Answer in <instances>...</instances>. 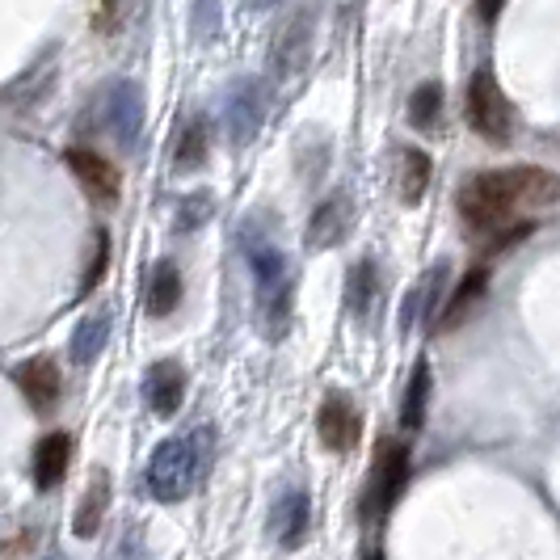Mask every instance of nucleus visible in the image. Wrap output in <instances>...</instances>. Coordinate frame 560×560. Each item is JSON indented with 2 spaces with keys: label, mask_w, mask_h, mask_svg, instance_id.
Instances as JSON below:
<instances>
[{
  "label": "nucleus",
  "mask_w": 560,
  "mask_h": 560,
  "mask_svg": "<svg viewBox=\"0 0 560 560\" xmlns=\"http://www.w3.org/2000/svg\"><path fill=\"white\" fill-rule=\"evenodd\" d=\"M557 198V177L539 165H510V168H485L477 177L464 182L459 190V215L464 224L480 236L510 232V220L518 207H548Z\"/></svg>",
  "instance_id": "nucleus-1"
},
{
  "label": "nucleus",
  "mask_w": 560,
  "mask_h": 560,
  "mask_svg": "<svg viewBox=\"0 0 560 560\" xmlns=\"http://www.w3.org/2000/svg\"><path fill=\"white\" fill-rule=\"evenodd\" d=\"M464 114H468V127L477 131L480 140L510 143V136H514V106H510L505 89L498 84V72H493V68H477V72H472Z\"/></svg>",
  "instance_id": "nucleus-4"
},
{
  "label": "nucleus",
  "mask_w": 560,
  "mask_h": 560,
  "mask_svg": "<svg viewBox=\"0 0 560 560\" xmlns=\"http://www.w3.org/2000/svg\"><path fill=\"white\" fill-rule=\"evenodd\" d=\"M215 447H220L215 425H190V430L165 439L161 447L152 451L148 472H143L148 493L156 502H182V498H190L198 485L207 480V472H211Z\"/></svg>",
  "instance_id": "nucleus-3"
},
{
  "label": "nucleus",
  "mask_w": 560,
  "mask_h": 560,
  "mask_svg": "<svg viewBox=\"0 0 560 560\" xmlns=\"http://www.w3.org/2000/svg\"><path fill=\"white\" fill-rule=\"evenodd\" d=\"M13 380L18 388L26 393V400L34 405V413H51L63 396V375H59V363L38 354V359H26V363L13 366Z\"/></svg>",
  "instance_id": "nucleus-11"
},
{
  "label": "nucleus",
  "mask_w": 560,
  "mask_h": 560,
  "mask_svg": "<svg viewBox=\"0 0 560 560\" xmlns=\"http://www.w3.org/2000/svg\"><path fill=\"white\" fill-rule=\"evenodd\" d=\"M366 560H384V552H366Z\"/></svg>",
  "instance_id": "nucleus-27"
},
{
  "label": "nucleus",
  "mask_w": 560,
  "mask_h": 560,
  "mask_svg": "<svg viewBox=\"0 0 560 560\" xmlns=\"http://www.w3.org/2000/svg\"><path fill=\"white\" fill-rule=\"evenodd\" d=\"M430 393H434V375H430V363L421 359L409 375V388H405V409H400V421L409 434H418L425 425V413H430Z\"/></svg>",
  "instance_id": "nucleus-21"
},
{
  "label": "nucleus",
  "mask_w": 560,
  "mask_h": 560,
  "mask_svg": "<svg viewBox=\"0 0 560 560\" xmlns=\"http://www.w3.org/2000/svg\"><path fill=\"white\" fill-rule=\"evenodd\" d=\"M266 84L257 81V77H245V81L232 84V93H228L224 102V127L232 143L236 148H245L253 143V136L261 131V122H266Z\"/></svg>",
  "instance_id": "nucleus-8"
},
{
  "label": "nucleus",
  "mask_w": 560,
  "mask_h": 560,
  "mask_svg": "<svg viewBox=\"0 0 560 560\" xmlns=\"http://www.w3.org/2000/svg\"><path fill=\"white\" fill-rule=\"evenodd\" d=\"M430 156L421 148H400V198L413 207L430 190Z\"/></svg>",
  "instance_id": "nucleus-22"
},
{
  "label": "nucleus",
  "mask_w": 560,
  "mask_h": 560,
  "mask_svg": "<svg viewBox=\"0 0 560 560\" xmlns=\"http://www.w3.org/2000/svg\"><path fill=\"white\" fill-rule=\"evenodd\" d=\"M485 291H489V266L480 261V266H472V270L464 275V282L455 287V295H451L447 304H443V316H439V329H455L459 320H468V316L477 312L480 300H485Z\"/></svg>",
  "instance_id": "nucleus-16"
},
{
  "label": "nucleus",
  "mask_w": 560,
  "mask_h": 560,
  "mask_svg": "<svg viewBox=\"0 0 560 560\" xmlns=\"http://www.w3.org/2000/svg\"><path fill=\"white\" fill-rule=\"evenodd\" d=\"M68 459H72V434H63V430H51V434H43L38 439V447H34V485L43 489V493H51L59 489V480L68 472Z\"/></svg>",
  "instance_id": "nucleus-15"
},
{
  "label": "nucleus",
  "mask_w": 560,
  "mask_h": 560,
  "mask_svg": "<svg viewBox=\"0 0 560 560\" xmlns=\"http://www.w3.org/2000/svg\"><path fill=\"white\" fill-rule=\"evenodd\" d=\"M143 400L156 418H173L186 400V366L177 359H165V363H152L148 375H143Z\"/></svg>",
  "instance_id": "nucleus-14"
},
{
  "label": "nucleus",
  "mask_w": 560,
  "mask_h": 560,
  "mask_svg": "<svg viewBox=\"0 0 560 560\" xmlns=\"http://www.w3.org/2000/svg\"><path fill=\"white\" fill-rule=\"evenodd\" d=\"M405 485H409V447L396 439H384L375 468H371V485H366V518H384L400 502Z\"/></svg>",
  "instance_id": "nucleus-6"
},
{
  "label": "nucleus",
  "mask_w": 560,
  "mask_h": 560,
  "mask_svg": "<svg viewBox=\"0 0 560 560\" xmlns=\"http://www.w3.org/2000/svg\"><path fill=\"white\" fill-rule=\"evenodd\" d=\"M63 165L72 168V177L81 182V190L93 198V202H102V207L118 202L122 177H118V168H114L97 148H84V143L68 148V152H63Z\"/></svg>",
  "instance_id": "nucleus-9"
},
{
  "label": "nucleus",
  "mask_w": 560,
  "mask_h": 560,
  "mask_svg": "<svg viewBox=\"0 0 560 560\" xmlns=\"http://www.w3.org/2000/svg\"><path fill=\"white\" fill-rule=\"evenodd\" d=\"M241 249H245V261L253 270L261 329L270 334V341H282L291 329V316H295V270H291L282 245L275 241V232H266L257 220L241 228Z\"/></svg>",
  "instance_id": "nucleus-2"
},
{
  "label": "nucleus",
  "mask_w": 560,
  "mask_h": 560,
  "mask_svg": "<svg viewBox=\"0 0 560 560\" xmlns=\"http://www.w3.org/2000/svg\"><path fill=\"white\" fill-rule=\"evenodd\" d=\"M312 523V502L304 485H287L279 498H275V510H270V532L282 548H300L304 535H308Z\"/></svg>",
  "instance_id": "nucleus-12"
},
{
  "label": "nucleus",
  "mask_w": 560,
  "mask_h": 560,
  "mask_svg": "<svg viewBox=\"0 0 560 560\" xmlns=\"http://www.w3.org/2000/svg\"><path fill=\"white\" fill-rule=\"evenodd\" d=\"M93 127L118 143H136L143 131V93L136 81H110L93 102Z\"/></svg>",
  "instance_id": "nucleus-5"
},
{
  "label": "nucleus",
  "mask_w": 560,
  "mask_h": 560,
  "mask_svg": "<svg viewBox=\"0 0 560 560\" xmlns=\"http://www.w3.org/2000/svg\"><path fill=\"white\" fill-rule=\"evenodd\" d=\"M375 300H380V270H375L371 257H359L350 266V275H346V304L363 320V316L375 312Z\"/></svg>",
  "instance_id": "nucleus-19"
},
{
  "label": "nucleus",
  "mask_w": 560,
  "mask_h": 560,
  "mask_svg": "<svg viewBox=\"0 0 560 560\" xmlns=\"http://www.w3.org/2000/svg\"><path fill=\"white\" fill-rule=\"evenodd\" d=\"M312 22H316V13L312 9H295L287 22L279 26V38H275V72L279 77H295V72H304V63L312 56Z\"/></svg>",
  "instance_id": "nucleus-10"
},
{
  "label": "nucleus",
  "mask_w": 560,
  "mask_h": 560,
  "mask_svg": "<svg viewBox=\"0 0 560 560\" xmlns=\"http://www.w3.org/2000/svg\"><path fill=\"white\" fill-rule=\"evenodd\" d=\"M182 270L177 261H156L152 279H148V316H173L182 304Z\"/></svg>",
  "instance_id": "nucleus-18"
},
{
  "label": "nucleus",
  "mask_w": 560,
  "mask_h": 560,
  "mask_svg": "<svg viewBox=\"0 0 560 560\" xmlns=\"http://www.w3.org/2000/svg\"><path fill=\"white\" fill-rule=\"evenodd\" d=\"M211 195H190V198H182V215H177V232H190V228L198 224H207L211 220Z\"/></svg>",
  "instance_id": "nucleus-26"
},
{
  "label": "nucleus",
  "mask_w": 560,
  "mask_h": 560,
  "mask_svg": "<svg viewBox=\"0 0 560 560\" xmlns=\"http://www.w3.org/2000/svg\"><path fill=\"white\" fill-rule=\"evenodd\" d=\"M97 241H93V257H89V270H84V282H81V300L102 282L106 275V261H110V241H106V232H93Z\"/></svg>",
  "instance_id": "nucleus-25"
},
{
  "label": "nucleus",
  "mask_w": 560,
  "mask_h": 560,
  "mask_svg": "<svg viewBox=\"0 0 560 560\" xmlns=\"http://www.w3.org/2000/svg\"><path fill=\"white\" fill-rule=\"evenodd\" d=\"M106 337H110V312L106 308L89 312L81 325H77V334H72V363L77 366L93 363L106 350Z\"/></svg>",
  "instance_id": "nucleus-20"
},
{
  "label": "nucleus",
  "mask_w": 560,
  "mask_h": 560,
  "mask_svg": "<svg viewBox=\"0 0 560 560\" xmlns=\"http://www.w3.org/2000/svg\"><path fill=\"white\" fill-rule=\"evenodd\" d=\"M316 434L325 451H354L363 439V413L350 393H325L316 409Z\"/></svg>",
  "instance_id": "nucleus-7"
},
{
  "label": "nucleus",
  "mask_w": 560,
  "mask_h": 560,
  "mask_svg": "<svg viewBox=\"0 0 560 560\" xmlns=\"http://www.w3.org/2000/svg\"><path fill=\"white\" fill-rule=\"evenodd\" d=\"M350 224H354V202L346 190H334L329 198L316 202L308 220V245L312 249H329V245H341L350 236Z\"/></svg>",
  "instance_id": "nucleus-13"
},
{
  "label": "nucleus",
  "mask_w": 560,
  "mask_h": 560,
  "mask_svg": "<svg viewBox=\"0 0 560 560\" xmlns=\"http://www.w3.org/2000/svg\"><path fill=\"white\" fill-rule=\"evenodd\" d=\"M443 118V84L439 81H421L409 97V122L418 131H434Z\"/></svg>",
  "instance_id": "nucleus-23"
},
{
  "label": "nucleus",
  "mask_w": 560,
  "mask_h": 560,
  "mask_svg": "<svg viewBox=\"0 0 560 560\" xmlns=\"http://www.w3.org/2000/svg\"><path fill=\"white\" fill-rule=\"evenodd\" d=\"M173 161H177V168H198L207 161V118H190L182 127V140H177Z\"/></svg>",
  "instance_id": "nucleus-24"
},
{
  "label": "nucleus",
  "mask_w": 560,
  "mask_h": 560,
  "mask_svg": "<svg viewBox=\"0 0 560 560\" xmlns=\"http://www.w3.org/2000/svg\"><path fill=\"white\" fill-rule=\"evenodd\" d=\"M106 505H110V472L97 468L93 480H89V489H84L81 505H77V518H72V527H77L81 539H93V535H97L102 518H106Z\"/></svg>",
  "instance_id": "nucleus-17"
}]
</instances>
